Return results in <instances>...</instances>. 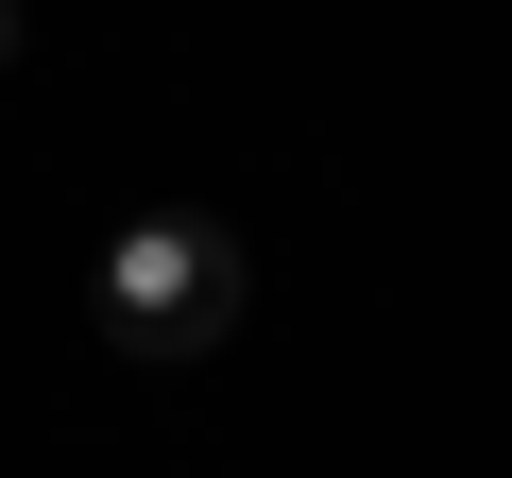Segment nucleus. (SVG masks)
Here are the masks:
<instances>
[{
    "mask_svg": "<svg viewBox=\"0 0 512 478\" xmlns=\"http://www.w3.org/2000/svg\"><path fill=\"white\" fill-rule=\"evenodd\" d=\"M239 325V239L205 222V205H137L120 239H103V342H137V359H205Z\"/></svg>",
    "mask_w": 512,
    "mask_h": 478,
    "instance_id": "1",
    "label": "nucleus"
}]
</instances>
